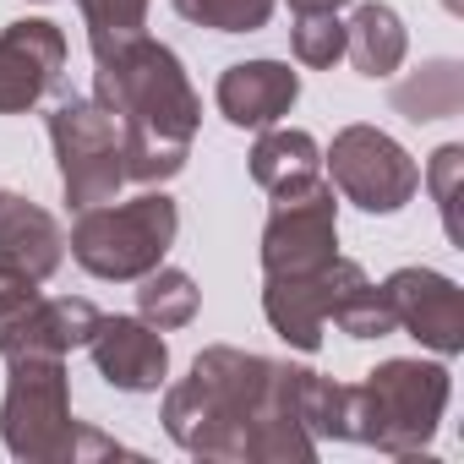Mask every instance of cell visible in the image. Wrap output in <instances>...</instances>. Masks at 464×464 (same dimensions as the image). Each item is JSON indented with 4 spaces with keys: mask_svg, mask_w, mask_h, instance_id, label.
<instances>
[{
    "mask_svg": "<svg viewBox=\"0 0 464 464\" xmlns=\"http://www.w3.org/2000/svg\"><path fill=\"white\" fill-rule=\"evenodd\" d=\"M93 39V99L110 104L126 142V180L159 186L175 180L191 159V137L202 121V99L180 66V55L159 39L137 34H88Z\"/></svg>",
    "mask_w": 464,
    "mask_h": 464,
    "instance_id": "1",
    "label": "cell"
},
{
    "mask_svg": "<svg viewBox=\"0 0 464 464\" xmlns=\"http://www.w3.org/2000/svg\"><path fill=\"white\" fill-rule=\"evenodd\" d=\"M290 361H268L236 344H208L191 372L164 388V431L197 459H246V437L268 415H290Z\"/></svg>",
    "mask_w": 464,
    "mask_h": 464,
    "instance_id": "2",
    "label": "cell"
},
{
    "mask_svg": "<svg viewBox=\"0 0 464 464\" xmlns=\"http://www.w3.org/2000/svg\"><path fill=\"white\" fill-rule=\"evenodd\" d=\"M0 437L23 464H82L126 453L104 431L72 420V388L61 355H17L6 361V399H0Z\"/></svg>",
    "mask_w": 464,
    "mask_h": 464,
    "instance_id": "3",
    "label": "cell"
},
{
    "mask_svg": "<svg viewBox=\"0 0 464 464\" xmlns=\"http://www.w3.org/2000/svg\"><path fill=\"white\" fill-rule=\"evenodd\" d=\"M453 377L442 361H382L350 388L344 442H366L388 459H420L442 426Z\"/></svg>",
    "mask_w": 464,
    "mask_h": 464,
    "instance_id": "4",
    "label": "cell"
},
{
    "mask_svg": "<svg viewBox=\"0 0 464 464\" xmlns=\"http://www.w3.org/2000/svg\"><path fill=\"white\" fill-rule=\"evenodd\" d=\"M180 229V208L164 191H142L131 202H99L82 208L72 224V257L82 274L110 279V285H131L142 274H153Z\"/></svg>",
    "mask_w": 464,
    "mask_h": 464,
    "instance_id": "5",
    "label": "cell"
},
{
    "mask_svg": "<svg viewBox=\"0 0 464 464\" xmlns=\"http://www.w3.org/2000/svg\"><path fill=\"white\" fill-rule=\"evenodd\" d=\"M50 142L61 164V191L77 213L115 202V191L126 186V142H121V121L110 115V104L66 99L50 115Z\"/></svg>",
    "mask_w": 464,
    "mask_h": 464,
    "instance_id": "6",
    "label": "cell"
},
{
    "mask_svg": "<svg viewBox=\"0 0 464 464\" xmlns=\"http://www.w3.org/2000/svg\"><path fill=\"white\" fill-rule=\"evenodd\" d=\"M334 191L366 213H399L420 191V164L377 126H344L323 153Z\"/></svg>",
    "mask_w": 464,
    "mask_h": 464,
    "instance_id": "7",
    "label": "cell"
},
{
    "mask_svg": "<svg viewBox=\"0 0 464 464\" xmlns=\"http://www.w3.org/2000/svg\"><path fill=\"white\" fill-rule=\"evenodd\" d=\"M339 257V202L328 180H312L301 191H279L274 213L263 224V274L295 279Z\"/></svg>",
    "mask_w": 464,
    "mask_h": 464,
    "instance_id": "8",
    "label": "cell"
},
{
    "mask_svg": "<svg viewBox=\"0 0 464 464\" xmlns=\"http://www.w3.org/2000/svg\"><path fill=\"white\" fill-rule=\"evenodd\" d=\"M355 285H366V268L355 257H334V263H323L312 274H295V279H268L263 285V317L290 350L312 355V350H323V328H328L334 306Z\"/></svg>",
    "mask_w": 464,
    "mask_h": 464,
    "instance_id": "9",
    "label": "cell"
},
{
    "mask_svg": "<svg viewBox=\"0 0 464 464\" xmlns=\"http://www.w3.org/2000/svg\"><path fill=\"white\" fill-rule=\"evenodd\" d=\"M66 34L44 17L0 28V115H28L66 88Z\"/></svg>",
    "mask_w": 464,
    "mask_h": 464,
    "instance_id": "10",
    "label": "cell"
},
{
    "mask_svg": "<svg viewBox=\"0 0 464 464\" xmlns=\"http://www.w3.org/2000/svg\"><path fill=\"white\" fill-rule=\"evenodd\" d=\"M382 295L399 317V328L410 339H420L437 355H459L464 350V290L437 274V268H399L382 279Z\"/></svg>",
    "mask_w": 464,
    "mask_h": 464,
    "instance_id": "11",
    "label": "cell"
},
{
    "mask_svg": "<svg viewBox=\"0 0 464 464\" xmlns=\"http://www.w3.org/2000/svg\"><path fill=\"white\" fill-rule=\"evenodd\" d=\"M88 355H93V372L121 393H159L169 377V344L142 317H99Z\"/></svg>",
    "mask_w": 464,
    "mask_h": 464,
    "instance_id": "12",
    "label": "cell"
},
{
    "mask_svg": "<svg viewBox=\"0 0 464 464\" xmlns=\"http://www.w3.org/2000/svg\"><path fill=\"white\" fill-rule=\"evenodd\" d=\"M99 306L82 301V295H39L28 301L17 317L0 323V355L17 361V355H72V350H88L93 328H99Z\"/></svg>",
    "mask_w": 464,
    "mask_h": 464,
    "instance_id": "13",
    "label": "cell"
},
{
    "mask_svg": "<svg viewBox=\"0 0 464 464\" xmlns=\"http://www.w3.org/2000/svg\"><path fill=\"white\" fill-rule=\"evenodd\" d=\"M218 115L229 126H241V131H263V126H279L295 99H301V77L285 66V61H236V66H224L218 88Z\"/></svg>",
    "mask_w": 464,
    "mask_h": 464,
    "instance_id": "14",
    "label": "cell"
},
{
    "mask_svg": "<svg viewBox=\"0 0 464 464\" xmlns=\"http://www.w3.org/2000/svg\"><path fill=\"white\" fill-rule=\"evenodd\" d=\"M0 263L23 268L39 285L66 263V236H61L55 213L23 191H0Z\"/></svg>",
    "mask_w": 464,
    "mask_h": 464,
    "instance_id": "15",
    "label": "cell"
},
{
    "mask_svg": "<svg viewBox=\"0 0 464 464\" xmlns=\"http://www.w3.org/2000/svg\"><path fill=\"white\" fill-rule=\"evenodd\" d=\"M252 180L279 197V191H301L312 180H323V148L312 131L301 126H263V137L252 142Z\"/></svg>",
    "mask_w": 464,
    "mask_h": 464,
    "instance_id": "16",
    "label": "cell"
},
{
    "mask_svg": "<svg viewBox=\"0 0 464 464\" xmlns=\"http://www.w3.org/2000/svg\"><path fill=\"white\" fill-rule=\"evenodd\" d=\"M404 50H410V34L399 23L393 6H382V0H366V6H355V17L344 23V55L355 61L361 77H393L404 66Z\"/></svg>",
    "mask_w": 464,
    "mask_h": 464,
    "instance_id": "17",
    "label": "cell"
},
{
    "mask_svg": "<svg viewBox=\"0 0 464 464\" xmlns=\"http://www.w3.org/2000/svg\"><path fill=\"white\" fill-rule=\"evenodd\" d=\"M464 104V66L459 61H426L404 82H393V110L404 121H448Z\"/></svg>",
    "mask_w": 464,
    "mask_h": 464,
    "instance_id": "18",
    "label": "cell"
},
{
    "mask_svg": "<svg viewBox=\"0 0 464 464\" xmlns=\"http://www.w3.org/2000/svg\"><path fill=\"white\" fill-rule=\"evenodd\" d=\"M142 290H137V317L142 323H153L159 334H169V328H186L191 317H197V306H202V290H197V279L191 274H180V268H153V274H142L137 279Z\"/></svg>",
    "mask_w": 464,
    "mask_h": 464,
    "instance_id": "19",
    "label": "cell"
},
{
    "mask_svg": "<svg viewBox=\"0 0 464 464\" xmlns=\"http://www.w3.org/2000/svg\"><path fill=\"white\" fill-rule=\"evenodd\" d=\"M169 6L191 23V28H213V34H257L268 28L279 0H169Z\"/></svg>",
    "mask_w": 464,
    "mask_h": 464,
    "instance_id": "20",
    "label": "cell"
},
{
    "mask_svg": "<svg viewBox=\"0 0 464 464\" xmlns=\"http://www.w3.org/2000/svg\"><path fill=\"white\" fill-rule=\"evenodd\" d=\"M328 323H339V334H350V339H388V334H399V317H393L382 285H372V279L355 285V290L334 306Z\"/></svg>",
    "mask_w": 464,
    "mask_h": 464,
    "instance_id": "21",
    "label": "cell"
},
{
    "mask_svg": "<svg viewBox=\"0 0 464 464\" xmlns=\"http://www.w3.org/2000/svg\"><path fill=\"white\" fill-rule=\"evenodd\" d=\"M290 50H295L301 66L323 72V66L344 61V23L334 12H301L295 28H290Z\"/></svg>",
    "mask_w": 464,
    "mask_h": 464,
    "instance_id": "22",
    "label": "cell"
},
{
    "mask_svg": "<svg viewBox=\"0 0 464 464\" xmlns=\"http://www.w3.org/2000/svg\"><path fill=\"white\" fill-rule=\"evenodd\" d=\"M39 6H50V0H39ZM77 6H82L88 34H137V28H148L153 0H77Z\"/></svg>",
    "mask_w": 464,
    "mask_h": 464,
    "instance_id": "23",
    "label": "cell"
},
{
    "mask_svg": "<svg viewBox=\"0 0 464 464\" xmlns=\"http://www.w3.org/2000/svg\"><path fill=\"white\" fill-rule=\"evenodd\" d=\"M459 169H464V148H459V142H448V148L431 159V191H437V208H442V224H448V236H453V241H459V218H453Z\"/></svg>",
    "mask_w": 464,
    "mask_h": 464,
    "instance_id": "24",
    "label": "cell"
},
{
    "mask_svg": "<svg viewBox=\"0 0 464 464\" xmlns=\"http://www.w3.org/2000/svg\"><path fill=\"white\" fill-rule=\"evenodd\" d=\"M28 301H39V279H28L23 268H6V263H0V323L17 317Z\"/></svg>",
    "mask_w": 464,
    "mask_h": 464,
    "instance_id": "25",
    "label": "cell"
},
{
    "mask_svg": "<svg viewBox=\"0 0 464 464\" xmlns=\"http://www.w3.org/2000/svg\"><path fill=\"white\" fill-rule=\"evenodd\" d=\"M339 6H350V0H290L295 17H301V12H339Z\"/></svg>",
    "mask_w": 464,
    "mask_h": 464,
    "instance_id": "26",
    "label": "cell"
}]
</instances>
